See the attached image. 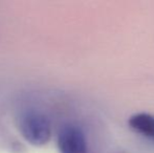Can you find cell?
<instances>
[{
    "label": "cell",
    "mask_w": 154,
    "mask_h": 153,
    "mask_svg": "<svg viewBox=\"0 0 154 153\" xmlns=\"http://www.w3.org/2000/svg\"><path fill=\"white\" fill-rule=\"evenodd\" d=\"M21 135L32 146H44L51 139V127L47 118L38 111H27L19 121Z\"/></svg>",
    "instance_id": "6da1fadb"
},
{
    "label": "cell",
    "mask_w": 154,
    "mask_h": 153,
    "mask_svg": "<svg viewBox=\"0 0 154 153\" xmlns=\"http://www.w3.org/2000/svg\"><path fill=\"white\" fill-rule=\"evenodd\" d=\"M57 145L60 153H88L85 135L75 126L63 127L58 134Z\"/></svg>",
    "instance_id": "7a4b0ae2"
},
{
    "label": "cell",
    "mask_w": 154,
    "mask_h": 153,
    "mask_svg": "<svg viewBox=\"0 0 154 153\" xmlns=\"http://www.w3.org/2000/svg\"><path fill=\"white\" fill-rule=\"evenodd\" d=\"M129 125L134 131L154 143V115L144 112L136 113L129 118Z\"/></svg>",
    "instance_id": "3957f363"
}]
</instances>
